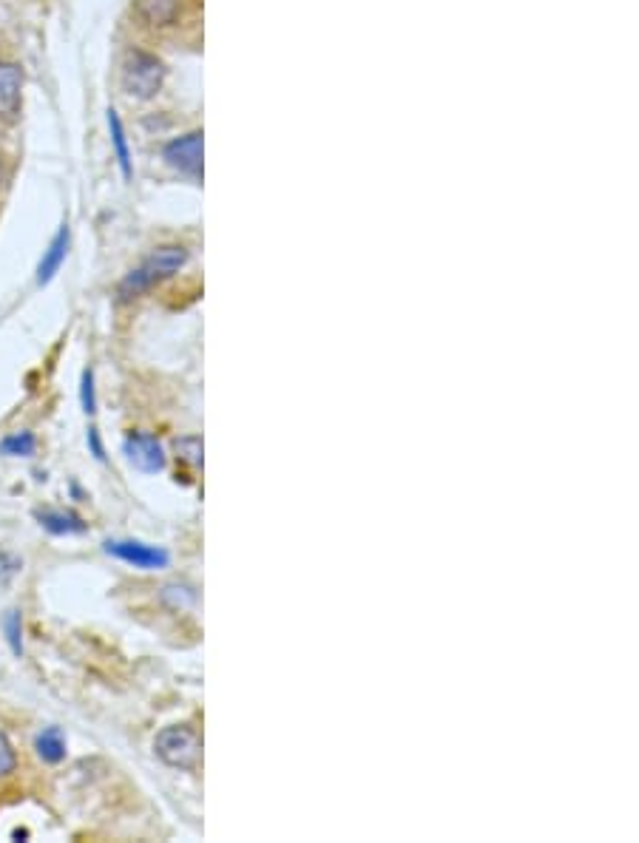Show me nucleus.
Listing matches in <instances>:
<instances>
[{
  "label": "nucleus",
  "mask_w": 639,
  "mask_h": 843,
  "mask_svg": "<svg viewBox=\"0 0 639 843\" xmlns=\"http://www.w3.org/2000/svg\"><path fill=\"white\" fill-rule=\"evenodd\" d=\"M154 750H157V756H160L168 767L196 770L199 761H202V738H199V733H196L194 727L174 724V727H165L160 736H157Z\"/></svg>",
  "instance_id": "2"
},
{
  "label": "nucleus",
  "mask_w": 639,
  "mask_h": 843,
  "mask_svg": "<svg viewBox=\"0 0 639 843\" xmlns=\"http://www.w3.org/2000/svg\"><path fill=\"white\" fill-rule=\"evenodd\" d=\"M162 597L165 599H174V608H182V605H194V591L191 588H185V585H168L165 591H162Z\"/></svg>",
  "instance_id": "17"
},
{
  "label": "nucleus",
  "mask_w": 639,
  "mask_h": 843,
  "mask_svg": "<svg viewBox=\"0 0 639 843\" xmlns=\"http://www.w3.org/2000/svg\"><path fill=\"white\" fill-rule=\"evenodd\" d=\"M134 9L148 26H168L177 20L179 0H137Z\"/></svg>",
  "instance_id": "9"
},
{
  "label": "nucleus",
  "mask_w": 639,
  "mask_h": 843,
  "mask_svg": "<svg viewBox=\"0 0 639 843\" xmlns=\"http://www.w3.org/2000/svg\"><path fill=\"white\" fill-rule=\"evenodd\" d=\"M106 551L111 557L142 568V571H160V568H168V562H171L165 548L140 543V540H108Z\"/></svg>",
  "instance_id": "4"
},
{
  "label": "nucleus",
  "mask_w": 639,
  "mask_h": 843,
  "mask_svg": "<svg viewBox=\"0 0 639 843\" xmlns=\"http://www.w3.org/2000/svg\"><path fill=\"white\" fill-rule=\"evenodd\" d=\"M89 446H91V452H94V457H97V460H106L103 443H100V432H97L94 426L89 429Z\"/></svg>",
  "instance_id": "20"
},
{
  "label": "nucleus",
  "mask_w": 639,
  "mask_h": 843,
  "mask_svg": "<svg viewBox=\"0 0 639 843\" xmlns=\"http://www.w3.org/2000/svg\"><path fill=\"white\" fill-rule=\"evenodd\" d=\"M108 128H111V142H114V154H117V162L123 168V176L128 179L131 176V151H128V140H125L123 131V120L114 108H108Z\"/></svg>",
  "instance_id": "12"
},
{
  "label": "nucleus",
  "mask_w": 639,
  "mask_h": 843,
  "mask_svg": "<svg viewBox=\"0 0 639 843\" xmlns=\"http://www.w3.org/2000/svg\"><path fill=\"white\" fill-rule=\"evenodd\" d=\"M174 449H177V455L185 460V463H191V466H202V440L194 438V435H188V438H179L177 443H174Z\"/></svg>",
  "instance_id": "14"
},
{
  "label": "nucleus",
  "mask_w": 639,
  "mask_h": 843,
  "mask_svg": "<svg viewBox=\"0 0 639 843\" xmlns=\"http://www.w3.org/2000/svg\"><path fill=\"white\" fill-rule=\"evenodd\" d=\"M15 770V750L9 744V738L0 733V775H9Z\"/></svg>",
  "instance_id": "18"
},
{
  "label": "nucleus",
  "mask_w": 639,
  "mask_h": 843,
  "mask_svg": "<svg viewBox=\"0 0 639 843\" xmlns=\"http://www.w3.org/2000/svg\"><path fill=\"white\" fill-rule=\"evenodd\" d=\"M80 401H83V412H86V415H94V412H97V398H94V375H91V369L83 372Z\"/></svg>",
  "instance_id": "16"
},
{
  "label": "nucleus",
  "mask_w": 639,
  "mask_h": 843,
  "mask_svg": "<svg viewBox=\"0 0 639 843\" xmlns=\"http://www.w3.org/2000/svg\"><path fill=\"white\" fill-rule=\"evenodd\" d=\"M3 631H6V639H9V645H12V650L15 653H23V639H20V633H23V628H20V614L18 611H9V614L3 616Z\"/></svg>",
  "instance_id": "15"
},
{
  "label": "nucleus",
  "mask_w": 639,
  "mask_h": 843,
  "mask_svg": "<svg viewBox=\"0 0 639 843\" xmlns=\"http://www.w3.org/2000/svg\"><path fill=\"white\" fill-rule=\"evenodd\" d=\"M23 74L15 63H0V117L12 120L20 108Z\"/></svg>",
  "instance_id": "7"
},
{
  "label": "nucleus",
  "mask_w": 639,
  "mask_h": 843,
  "mask_svg": "<svg viewBox=\"0 0 639 843\" xmlns=\"http://www.w3.org/2000/svg\"><path fill=\"white\" fill-rule=\"evenodd\" d=\"M165 159H168V165H174L182 174L194 176V179L202 176V134L194 131L188 137L168 142L165 145Z\"/></svg>",
  "instance_id": "6"
},
{
  "label": "nucleus",
  "mask_w": 639,
  "mask_h": 843,
  "mask_svg": "<svg viewBox=\"0 0 639 843\" xmlns=\"http://www.w3.org/2000/svg\"><path fill=\"white\" fill-rule=\"evenodd\" d=\"M35 446H37V440L32 432H18V435L3 438V443H0V452L9 457H29V455H35Z\"/></svg>",
  "instance_id": "13"
},
{
  "label": "nucleus",
  "mask_w": 639,
  "mask_h": 843,
  "mask_svg": "<svg viewBox=\"0 0 639 843\" xmlns=\"http://www.w3.org/2000/svg\"><path fill=\"white\" fill-rule=\"evenodd\" d=\"M162 80H165V69H162V63L157 57H151L148 52H140V49L128 54L123 69V83L125 91H128L131 97L151 100L162 88Z\"/></svg>",
  "instance_id": "3"
},
{
  "label": "nucleus",
  "mask_w": 639,
  "mask_h": 843,
  "mask_svg": "<svg viewBox=\"0 0 639 843\" xmlns=\"http://www.w3.org/2000/svg\"><path fill=\"white\" fill-rule=\"evenodd\" d=\"M185 262H188V250H185V247L171 245L154 250L134 273L125 276V281L120 284V296H123V299L140 296L142 290H148L154 281L165 279V276H174Z\"/></svg>",
  "instance_id": "1"
},
{
  "label": "nucleus",
  "mask_w": 639,
  "mask_h": 843,
  "mask_svg": "<svg viewBox=\"0 0 639 843\" xmlns=\"http://www.w3.org/2000/svg\"><path fill=\"white\" fill-rule=\"evenodd\" d=\"M37 520L52 534H83L86 531V523L71 511H40Z\"/></svg>",
  "instance_id": "10"
},
{
  "label": "nucleus",
  "mask_w": 639,
  "mask_h": 843,
  "mask_svg": "<svg viewBox=\"0 0 639 843\" xmlns=\"http://www.w3.org/2000/svg\"><path fill=\"white\" fill-rule=\"evenodd\" d=\"M35 750L46 764H60L66 758V738H63V733L57 727H49V730H43L37 736Z\"/></svg>",
  "instance_id": "11"
},
{
  "label": "nucleus",
  "mask_w": 639,
  "mask_h": 843,
  "mask_svg": "<svg viewBox=\"0 0 639 843\" xmlns=\"http://www.w3.org/2000/svg\"><path fill=\"white\" fill-rule=\"evenodd\" d=\"M20 568V562L15 560V557H9V554H0V580H9L15 571Z\"/></svg>",
  "instance_id": "19"
},
{
  "label": "nucleus",
  "mask_w": 639,
  "mask_h": 843,
  "mask_svg": "<svg viewBox=\"0 0 639 843\" xmlns=\"http://www.w3.org/2000/svg\"><path fill=\"white\" fill-rule=\"evenodd\" d=\"M66 253H69V228L57 230V236L52 239L49 250L43 253L40 259V267H37V284H49V281L57 276V270L63 267L66 262Z\"/></svg>",
  "instance_id": "8"
},
{
  "label": "nucleus",
  "mask_w": 639,
  "mask_h": 843,
  "mask_svg": "<svg viewBox=\"0 0 639 843\" xmlns=\"http://www.w3.org/2000/svg\"><path fill=\"white\" fill-rule=\"evenodd\" d=\"M125 457L131 460L134 469H140L145 475L162 472V466H165V452H162L160 440L154 435H142V432L125 438Z\"/></svg>",
  "instance_id": "5"
}]
</instances>
